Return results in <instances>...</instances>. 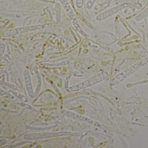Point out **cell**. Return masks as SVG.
I'll return each mask as SVG.
<instances>
[{"mask_svg": "<svg viewBox=\"0 0 148 148\" xmlns=\"http://www.w3.org/2000/svg\"><path fill=\"white\" fill-rule=\"evenodd\" d=\"M130 5V3H124V4L119 5L116 7L107 10V11H105V12H103L102 13L99 15H98L97 17V20L99 21L103 20L108 18L110 16L118 12L119 11L123 10L125 8L128 7Z\"/></svg>", "mask_w": 148, "mask_h": 148, "instance_id": "4", "label": "cell"}, {"mask_svg": "<svg viewBox=\"0 0 148 148\" xmlns=\"http://www.w3.org/2000/svg\"><path fill=\"white\" fill-rule=\"evenodd\" d=\"M59 1L64 8L65 10L67 12V14L71 19V21L73 25L75 27V29L77 30L80 33L81 35L84 36V37H88V35L82 30L81 27L79 26V25L78 23L77 20V17L73 12V10L71 7L70 5H69L68 1H67V0H59Z\"/></svg>", "mask_w": 148, "mask_h": 148, "instance_id": "1", "label": "cell"}, {"mask_svg": "<svg viewBox=\"0 0 148 148\" xmlns=\"http://www.w3.org/2000/svg\"><path fill=\"white\" fill-rule=\"evenodd\" d=\"M96 0H89L87 4H86V8L88 9H91L92 8L93 6V4H94Z\"/></svg>", "mask_w": 148, "mask_h": 148, "instance_id": "6", "label": "cell"}, {"mask_svg": "<svg viewBox=\"0 0 148 148\" xmlns=\"http://www.w3.org/2000/svg\"><path fill=\"white\" fill-rule=\"evenodd\" d=\"M84 0H77V5L79 8H80L83 6L84 5Z\"/></svg>", "mask_w": 148, "mask_h": 148, "instance_id": "7", "label": "cell"}, {"mask_svg": "<svg viewBox=\"0 0 148 148\" xmlns=\"http://www.w3.org/2000/svg\"><path fill=\"white\" fill-rule=\"evenodd\" d=\"M42 28H43L42 25H34L18 27V28L6 31L3 33V36L5 37H8L10 36H15L22 33L35 31V30L40 29Z\"/></svg>", "mask_w": 148, "mask_h": 148, "instance_id": "3", "label": "cell"}, {"mask_svg": "<svg viewBox=\"0 0 148 148\" xmlns=\"http://www.w3.org/2000/svg\"><path fill=\"white\" fill-rule=\"evenodd\" d=\"M148 61V57L144 59L143 60H142L141 62H139L138 64L133 66L131 68H129L128 70H126V71H125L123 72L121 74L119 75H118L117 77H116L114 79H112V81L114 82H116L117 83L118 82H120V81L123 80V79H124L125 78L127 77L128 76H130L131 74H132L133 72L136 71L138 69L140 68V67H142L143 65L146 64Z\"/></svg>", "mask_w": 148, "mask_h": 148, "instance_id": "2", "label": "cell"}, {"mask_svg": "<svg viewBox=\"0 0 148 148\" xmlns=\"http://www.w3.org/2000/svg\"><path fill=\"white\" fill-rule=\"evenodd\" d=\"M148 15V8L146 9L143 11L141 13L138 14L136 17L135 18V19L136 21H139L143 19L144 18L146 17Z\"/></svg>", "mask_w": 148, "mask_h": 148, "instance_id": "5", "label": "cell"}]
</instances>
